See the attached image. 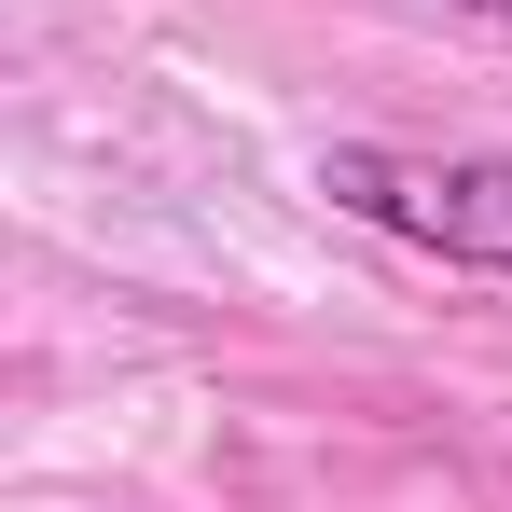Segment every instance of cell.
I'll use <instances>...</instances> for the list:
<instances>
[{
	"mask_svg": "<svg viewBox=\"0 0 512 512\" xmlns=\"http://www.w3.org/2000/svg\"><path fill=\"white\" fill-rule=\"evenodd\" d=\"M319 194L374 236H416V250L512 277V153H402V139H333Z\"/></svg>",
	"mask_w": 512,
	"mask_h": 512,
	"instance_id": "cell-1",
	"label": "cell"
},
{
	"mask_svg": "<svg viewBox=\"0 0 512 512\" xmlns=\"http://www.w3.org/2000/svg\"><path fill=\"white\" fill-rule=\"evenodd\" d=\"M457 14H499V28H512V0H457Z\"/></svg>",
	"mask_w": 512,
	"mask_h": 512,
	"instance_id": "cell-2",
	"label": "cell"
}]
</instances>
